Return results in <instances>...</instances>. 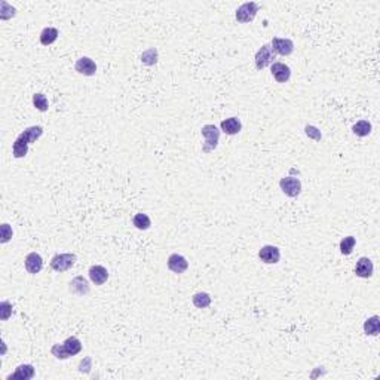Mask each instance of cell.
Listing matches in <instances>:
<instances>
[{
    "label": "cell",
    "instance_id": "6da1fadb",
    "mask_svg": "<svg viewBox=\"0 0 380 380\" xmlns=\"http://www.w3.org/2000/svg\"><path fill=\"white\" fill-rule=\"evenodd\" d=\"M43 135V128L39 125H34V127L26 128L14 141L12 144V153L14 157L16 159H21V157H26L28 153V146L34 141H37Z\"/></svg>",
    "mask_w": 380,
    "mask_h": 380
},
{
    "label": "cell",
    "instance_id": "7a4b0ae2",
    "mask_svg": "<svg viewBox=\"0 0 380 380\" xmlns=\"http://www.w3.org/2000/svg\"><path fill=\"white\" fill-rule=\"evenodd\" d=\"M82 351V342L77 337L71 336V337L66 338V342L63 345L56 343L52 346L51 352L55 356L56 359H67L70 356H74Z\"/></svg>",
    "mask_w": 380,
    "mask_h": 380
},
{
    "label": "cell",
    "instance_id": "3957f363",
    "mask_svg": "<svg viewBox=\"0 0 380 380\" xmlns=\"http://www.w3.org/2000/svg\"><path fill=\"white\" fill-rule=\"evenodd\" d=\"M201 134L205 138L202 144V153H210L212 150H215L220 141V129L215 125H205L201 129Z\"/></svg>",
    "mask_w": 380,
    "mask_h": 380
},
{
    "label": "cell",
    "instance_id": "277c9868",
    "mask_svg": "<svg viewBox=\"0 0 380 380\" xmlns=\"http://www.w3.org/2000/svg\"><path fill=\"white\" fill-rule=\"evenodd\" d=\"M276 58V54L273 52V49H272V46H270V43H266V45H263L258 51H257V54H255V58H254V61H255V69L257 70H263V69H266L268 66H272Z\"/></svg>",
    "mask_w": 380,
    "mask_h": 380
},
{
    "label": "cell",
    "instance_id": "5b68a950",
    "mask_svg": "<svg viewBox=\"0 0 380 380\" xmlns=\"http://www.w3.org/2000/svg\"><path fill=\"white\" fill-rule=\"evenodd\" d=\"M76 254H71V253H64V254H56L52 257V260H51V268L54 269L55 272H66V270H69L74 266V263H76Z\"/></svg>",
    "mask_w": 380,
    "mask_h": 380
},
{
    "label": "cell",
    "instance_id": "8992f818",
    "mask_svg": "<svg viewBox=\"0 0 380 380\" xmlns=\"http://www.w3.org/2000/svg\"><path fill=\"white\" fill-rule=\"evenodd\" d=\"M258 12V5L255 3V2H245V3H242L239 8L236 9V21L238 23H242V24H245V23H251L254 18H255V15Z\"/></svg>",
    "mask_w": 380,
    "mask_h": 380
},
{
    "label": "cell",
    "instance_id": "52a82bcc",
    "mask_svg": "<svg viewBox=\"0 0 380 380\" xmlns=\"http://www.w3.org/2000/svg\"><path fill=\"white\" fill-rule=\"evenodd\" d=\"M281 190L290 197H297L302 193V182L294 177H284L279 182Z\"/></svg>",
    "mask_w": 380,
    "mask_h": 380
},
{
    "label": "cell",
    "instance_id": "ba28073f",
    "mask_svg": "<svg viewBox=\"0 0 380 380\" xmlns=\"http://www.w3.org/2000/svg\"><path fill=\"white\" fill-rule=\"evenodd\" d=\"M258 257H260V260H262L263 263H266V265H276V263H279V260H281V251H279V248L275 247V245H265V247L260 248Z\"/></svg>",
    "mask_w": 380,
    "mask_h": 380
},
{
    "label": "cell",
    "instance_id": "9c48e42d",
    "mask_svg": "<svg viewBox=\"0 0 380 380\" xmlns=\"http://www.w3.org/2000/svg\"><path fill=\"white\" fill-rule=\"evenodd\" d=\"M270 46L275 54L282 56L291 55L294 52V42L291 39H281V37H273Z\"/></svg>",
    "mask_w": 380,
    "mask_h": 380
},
{
    "label": "cell",
    "instance_id": "30bf717a",
    "mask_svg": "<svg viewBox=\"0 0 380 380\" xmlns=\"http://www.w3.org/2000/svg\"><path fill=\"white\" fill-rule=\"evenodd\" d=\"M270 71H272V76L275 77V81L278 84H285L291 77V69L284 63H273L270 66Z\"/></svg>",
    "mask_w": 380,
    "mask_h": 380
},
{
    "label": "cell",
    "instance_id": "8fae6325",
    "mask_svg": "<svg viewBox=\"0 0 380 380\" xmlns=\"http://www.w3.org/2000/svg\"><path fill=\"white\" fill-rule=\"evenodd\" d=\"M168 269L177 275H182L189 269V262L182 254H171L168 257Z\"/></svg>",
    "mask_w": 380,
    "mask_h": 380
},
{
    "label": "cell",
    "instance_id": "7c38bea8",
    "mask_svg": "<svg viewBox=\"0 0 380 380\" xmlns=\"http://www.w3.org/2000/svg\"><path fill=\"white\" fill-rule=\"evenodd\" d=\"M74 69L77 73L84 74V76H94L97 73V64L94 59H91L89 56H82L76 61Z\"/></svg>",
    "mask_w": 380,
    "mask_h": 380
},
{
    "label": "cell",
    "instance_id": "4fadbf2b",
    "mask_svg": "<svg viewBox=\"0 0 380 380\" xmlns=\"http://www.w3.org/2000/svg\"><path fill=\"white\" fill-rule=\"evenodd\" d=\"M373 272H374V266H373V262L368 257H361L356 262V266H355V275L356 276L367 279V278L373 276Z\"/></svg>",
    "mask_w": 380,
    "mask_h": 380
},
{
    "label": "cell",
    "instance_id": "5bb4252c",
    "mask_svg": "<svg viewBox=\"0 0 380 380\" xmlns=\"http://www.w3.org/2000/svg\"><path fill=\"white\" fill-rule=\"evenodd\" d=\"M24 266L30 275H36L39 273L43 268V258L39 253H30L26 257V262H24Z\"/></svg>",
    "mask_w": 380,
    "mask_h": 380
},
{
    "label": "cell",
    "instance_id": "9a60e30c",
    "mask_svg": "<svg viewBox=\"0 0 380 380\" xmlns=\"http://www.w3.org/2000/svg\"><path fill=\"white\" fill-rule=\"evenodd\" d=\"M69 285H70V287H69V288H70V293H73V294H76V296L79 297L88 296L89 291H91L89 284H88V279L84 278V276H76Z\"/></svg>",
    "mask_w": 380,
    "mask_h": 380
},
{
    "label": "cell",
    "instance_id": "2e32d148",
    "mask_svg": "<svg viewBox=\"0 0 380 380\" xmlns=\"http://www.w3.org/2000/svg\"><path fill=\"white\" fill-rule=\"evenodd\" d=\"M36 376L34 367L31 364H21L16 367L14 374L8 376V380H30Z\"/></svg>",
    "mask_w": 380,
    "mask_h": 380
},
{
    "label": "cell",
    "instance_id": "e0dca14e",
    "mask_svg": "<svg viewBox=\"0 0 380 380\" xmlns=\"http://www.w3.org/2000/svg\"><path fill=\"white\" fill-rule=\"evenodd\" d=\"M88 273H89V279L94 282L95 285H103L109 279V270L104 266H99V265L91 266Z\"/></svg>",
    "mask_w": 380,
    "mask_h": 380
},
{
    "label": "cell",
    "instance_id": "ac0fdd59",
    "mask_svg": "<svg viewBox=\"0 0 380 380\" xmlns=\"http://www.w3.org/2000/svg\"><path fill=\"white\" fill-rule=\"evenodd\" d=\"M220 128L227 135H236V134H239L241 129H242V124H241L238 117H229V119L222 121Z\"/></svg>",
    "mask_w": 380,
    "mask_h": 380
},
{
    "label": "cell",
    "instance_id": "d6986e66",
    "mask_svg": "<svg viewBox=\"0 0 380 380\" xmlns=\"http://www.w3.org/2000/svg\"><path fill=\"white\" fill-rule=\"evenodd\" d=\"M58 36H59V31L55 27L43 28L42 33H41V43L43 46H49V45L55 42Z\"/></svg>",
    "mask_w": 380,
    "mask_h": 380
},
{
    "label": "cell",
    "instance_id": "ffe728a7",
    "mask_svg": "<svg viewBox=\"0 0 380 380\" xmlns=\"http://www.w3.org/2000/svg\"><path fill=\"white\" fill-rule=\"evenodd\" d=\"M379 331H380V321L377 315L368 318L366 323H364V333H366L367 336H377Z\"/></svg>",
    "mask_w": 380,
    "mask_h": 380
},
{
    "label": "cell",
    "instance_id": "44dd1931",
    "mask_svg": "<svg viewBox=\"0 0 380 380\" xmlns=\"http://www.w3.org/2000/svg\"><path fill=\"white\" fill-rule=\"evenodd\" d=\"M132 223H134V226H135L138 230H147V229H150V226H152V220H150V217H149L147 214L138 212V214L134 215Z\"/></svg>",
    "mask_w": 380,
    "mask_h": 380
},
{
    "label": "cell",
    "instance_id": "7402d4cb",
    "mask_svg": "<svg viewBox=\"0 0 380 380\" xmlns=\"http://www.w3.org/2000/svg\"><path fill=\"white\" fill-rule=\"evenodd\" d=\"M352 131L355 135H358V137H367V135H370V132H371V124L366 121V119H363V121H358L355 125L352 127Z\"/></svg>",
    "mask_w": 380,
    "mask_h": 380
},
{
    "label": "cell",
    "instance_id": "603a6c76",
    "mask_svg": "<svg viewBox=\"0 0 380 380\" xmlns=\"http://www.w3.org/2000/svg\"><path fill=\"white\" fill-rule=\"evenodd\" d=\"M192 302L197 309H205L211 305V296L208 293H196L192 297Z\"/></svg>",
    "mask_w": 380,
    "mask_h": 380
},
{
    "label": "cell",
    "instance_id": "cb8c5ba5",
    "mask_svg": "<svg viewBox=\"0 0 380 380\" xmlns=\"http://www.w3.org/2000/svg\"><path fill=\"white\" fill-rule=\"evenodd\" d=\"M33 104L39 112H48V109H49L48 98L45 97V94H42V92H37V94L33 95Z\"/></svg>",
    "mask_w": 380,
    "mask_h": 380
},
{
    "label": "cell",
    "instance_id": "d4e9b609",
    "mask_svg": "<svg viewBox=\"0 0 380 380\" xmlns=\"http://www.w3.org/2000/svg\"><path fill=\"white\" fill-rule=\"evenodd\" d=\"M355 244H356V239H355L353 236H346V238H343V239L340 241V253L343 254V255L352 254Z\"/></svg>",
    "mask_w": 380,
    "mask_h": 380
},
{
    "label": "cell",
    "instance_id": "484cf974",
    "mask_svg": "<svg viewBox=\"0 0 380 380\" xmlns=\"http://www.w3.org/2000/svg\"><path fill=\"white\" fill-rule=\"evenodd\" d=\"M12 235H14V232H12L11 226L8 223H3L2 225V244H6L8 241L12 238Z\"/></svg>",
    "mask_w": 380,
    "mask_h": 380
},
{
    "label": "cell",
    "instance_id": "4316f807",
    "mask_svg": "<svg viewBox=\"0 0 380 380\" xmlns=\"http://www.w3.org/2000/svg\"><path fill=\"white\" fill-rule=\"evenodd\" d=\"M0 308H2V319L6 321L11 316V313H12V306H11L9 302H2Z\"/></svg>",
    "mask_w": 380,
    "mask_h": 380
}]
</instances>
